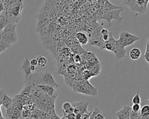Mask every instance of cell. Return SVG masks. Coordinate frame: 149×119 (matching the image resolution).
Wrapping results in <instances>:
<instances>
[{
  "label": "cell",
  "mask_w": 149,
  "mask_h": 119,
  "mask_svg": "<svg viewBox=\"0 0 149 119\" xmlns=\"http://www.w3.org/2000/svg\"><path fill=\"white\" fill-rule=\"evenodd\" d=\"M63 112L66 114H70L73 113L74 108L72 106V104L69 102H65L62 104Z\"/></svg>",
  "instance_id": "5bb4252c"
},
{
  "label": "cell",
  "mask_w": 149,
  "mask_h": 119,
  "mask_svg": "<svg viewBox=\"0 0 149 119\" xmlns=\"http://www.w3.org/2000/svg\"><path fill=\"white\" fill-rule=\"evenodd\" d=\"M141 51L137 48H134L132 49L129 52V56L130 59L133 60L139 59L141 56Z\"/></svg>",
  "instance_id": "4fadbf2b"
},
{
  "label": "cell",
  "mask_w": 149,
  "mask_h": 119,
  "mask_svg": "<svg viewBox=\"0 0 149 119\" xmlns=\"http://www.w3.org/2000/svg\"><path fill=\"white\" fill-rule=\"evenodd\" d=\"M24 5L22 0H18L8 6L5 10V14L9 23L16 24L19 21Z\"/></svg>",
  "instance_id": "6da1fadb"
},
{
  "label": "cell",
  "mask_w": 149,
  "mask_h": 119,
  "mask_svg": "<svg viewBox=\"0 0 149 119\" xmlns=\"http://www.w3.org/2000/svg\"><path fill=\"white\" fill-rule=\"evenodd\" d=\"M21 70L23 71V72L24 73V80H27L29 76L31 74V71L30 70V61L29 60V59H27V57H24V61L20 67Z\"/></svg>",
  "instance_id": "ba28073f"
},
{
  "label": "cell",
  "mask_w": 149,
  "mask_h": 119,
  "mask_svg": "<svg viewBox=\"0 0 149 119\" xmlns=\"http://www.w3.org/2000/svg\"><path fill=\"white\" fill-rule=\"evenodd\" d=\"M88 43H89L90 45L98 46L101 49H105V42L103 40L101 36H99V37L92 38H89Z\"/></svg>",
  "instance_id": "9c48e42d"
},
{
  "label": "cell",
  "mask_w": 149,
  "mask_h": 119,
  "mask_svg": "<svg viewBox=\"0 0 149 119\" xmlns=\"http://www.w3.org/2000/svg\"><path fill=\"white\" fill-rule=\"evenodd\" d=\"M1 101L2 102V103L5 106V107L8 109V108L9 107L11 103H12V100L11 98H10L6 93L3 95V96H2Z\"/></svg>",
  "instance_id": "9a60e30c"
},
{
  "label": "cell",
  "mask_w": 149,
  "mask_h": 119,
  "mask_svg": "<svg viewBox=\"0 0 149 119\" xmlns=\"http://www.w3.org/2000/svg\"><path fill=\"white\" fill-rule=\"evenodd\" d=\"M123 10V8L113 10L109 12H104L102 10V13L101 14L100 19H105L108 23V26H110L111 24V20L112 19L116 20L119 23H121L122 20L123 19V17L120 16V12Z\"/></svg>",
  "instance_id": "277c9868"
},
{
  "label": "cell",
  "mask_w": 149,
  "mask_h": 119,
  "mask_svg": "<svg viewBox=\"0 0 149 119\" xmlns=\"http://www.w3.org/2000/svg\"><path fill=\"white\" fill-rule=\"evenodd\" d=\"M132 101L133 104H140V103L141 98H140L139 91H137L136 92V93L135 94V95L132 98Z\"/></svg>",
  "instance_id": "ac0fdd59"
},
{
  "label": "cell",
  "mask_w": 149,
  "mask_h": 119,
  "mask_svg": "<svg viewBox=\"0 0 149 119\" xmlns=\"http://www.w3.org/2000/svg\"><path fill=\"white\" fill-rule=\"evenodd\" d=\"M30 63L31 66H36L38 65V62L36 59H33L30 61Z\"/></svg>",
  "instance_id": "ffe728a7"
},
{
  "label": "cell",
  "mask_w": 149,
  "mask_h": 119,
  "mask_svg": "<svg viewBox=\"0 0 149 119\" xmlns=\"http://www.w3.org/2000/svg\"><path fill=\"white\" fill-rule=\"evenodd\" d=\"M109 39L105 42V49L113 52L118 59H122L126 56V50L125 48H122L118 42V41L115 39L113 37L112 33L111 32L109 33Z\"/></svg>",
  "instance_id": "3957f363"
},
{
  "label": "cell",
  "mask_w": 149,
  "mask_h": 119,
  "mask_svg": "<svg viewBox=\"0 0 149 119\" xmlns=\"http://www.w3.org/2000/svg\"><path fill=\"white\" fill-rule=\"evenodd\" d=\"M109 31L106 29V28H102L101 30V32H100V34H101V35H107V34H109Z\"/></svg>",
  "instance_id": "44dd1931"
},
{
  "label": "cell",
  "mask_w": 149,
  "mask_h": 119,
  "mask_svg": "<svg viewBox=\"0 0 149 119\" xmlns=\"http://www.w3.org/2000/svg\"><path fill=\"white\" fill-rule=\"evenodd\" d=\"M40 90L43 92L45 94L52 98H56L58 96L55 88L52 86L47 85H38L36 86Z\"/></svg>",
  "instance_id": "52a82bcc"
},
{
  "label": "cell",
  "mask_w": 149,
  "mask_h": 119,
  "mask_svg": "<svg viewBox=\"0 0 149 119\" xmlns=\"http://www.w3.org/2000/svg\"><path fill=\"white\" fill-rule=\"evenodd\" d=\"M122 8V6L113 5L111 3H110L108 0H107L102 7V10L104 12H109V11L113 10L120 9Z\"/></svg>",
  "instance_id": "8fae6325"
},
{
  "label": "cell",
  "mask_w": 149,
  "mask_h": 119,
  "mask_svg": "<svg viewBox=\"0 0 149 119\" xmlns=\"http://www.w3.org/2000/svg\"><path fill=\"white\" fill-rule=\"evenodd\" d=\"M140 104H133L131 107L132 111L134 113H139L140 110Z\"/></svg>",
  "instance_id": "d6986e66"
},
{
  "label": "cell",
  "mask_w": 149,
  "mask_h": 119,
  "mask_svg": "<svg viewBox=\"0 0 149 119\" xmlns=\"http://www.w3.org/2000/svg\"><path fill=\"white\" fill-rule=\"evenodd\" d=\"M1 15H0V18H1Z\"/></svg>",
  "instance_id": "4316f807"
},
{
  "label": "cell",
  "mask_w": 149,
  "mask_h": 119,
  "mask_svg": "<svg viewBox=\"0 0 149 119\" xmlns=\"http://www.w3.org/2000/svg\"><path fill=\"white\" fill-rule=\"evenodd\" d=\"M38 62V65L41 67H45L48 63V59L42 56H38L36 58Z\"/></svg>",
  "instance_id": "2e32d148"
},
{
  "label": "cell",
  "mask_w": 149,
  "mask_h": 119,
  "mask_svg": "<svg viewBox=\"0 0 149 119\" xmlns=\"http://www.w3.org/2000/svg\"><path fill=\"white\" fill-rule=\"evenodd\" d=\"M5 45H3V44L2 42V41L0 40V53L1 51H3L4 49H5Z\"/></svg>",
  "instance_id": "cb8c5ba5"
},
{
  "label": "cell",
  "mask_w": 149,
  "mask_h": 119,
  "mask_svg": "<svg viewBox=\"0 0 149 119\" xmlns=\"http://www.w3.org/2000/svg\"><path fill=\"white\" fill-rule=\"evenodd\" d=\"M102 38L103 39V40L105 41V42H107L108 39H109V34H107V35H101Z\"/></svg>",
  "instance_id": "603a6c76"
},
{
  "label": "cell",
  "mask_w": 149,
  "mask_h": 119,
  "mask_svg": "<svg viewBox=\"0 0 149 119\" xmlns=\"http://www.w3.org/2000/svg\"><path fill=\"white\" fill-rule=\"evenodd\" d=\"M5 8L3 5V3H2V2H0V13H1V15L2 13H3L5 12Z\"/></svg>",
  "instance_id": "7402d4cb"
},
{
  "label": "cell",
  "mask_w": 149,
  "mask_h": 119,
  "mask_svg": "<svg viewBox=\"0 0 149 119\" xmlns=\"http://www.w3.org/2000/svg\"><path fill=\"white\" fill-rule=\"evenodd\" d=\"M72 104L74 108L73 113L76 115L79 114L83 116L85 113H88L87 107L88 105V103H86L83 100H81L79 102L73 103Z\"/></svg>",
  "instance_id": "8992f818"
},
{
  "label": "cell",
  "mask_w": 149,
  "mask_h": 119,
  "mask_svg": "<svg viewBox=\"0 0 149 119\" xmlns=\"http://www.w3.org/2000/svg\"><path fill=\"white\" fill-rule=\"evenodd\" d=\"M90 119H105V116L98 108H95L91 111Z\"/></svg>",
  "instance_id": "7c38bea8"
},
{
  "label": "cell",
  "mask_w": 149,
  "mask_h": 119,
  "mask_svg": "<svg viewBox=\"0 0 149 119\" xmlns=\"http://www.w3.org/2000/svg\"><path fill=\"white\" fill-rule=\"evenodd\" d=\"M139 39V37L128 32H120L119 38L117 40L118 43L124 48L126 46L132 45L134 42Z\"/></svg>",
  "instance_id": "5b68a950"
},
{
  "label": "cell",
  "mask_w": 149,
  "mask_h": 119,
  "mask_svg": "<svg viewBox=\"0 0 149 119\" xmlns=\"http://www.w3.org/2000/svg\"><path fill=\"white\" fill-rule=\"evenodd\" d=\"M147 102L149 103V98H148V100H147Z\"/></svg>",
  "instance_id": "484cf974"
},
{
  "label": "cell",
  "mask_w": 149,
  "mask_h": 119,
  "mask_svg": "<svg viewBox=\"0 0 149 119\" xmlns=\"http://www.w3.org/2000/svg\"><path fill=\"white\" fill-rule=\"evenodd\" d=\"M140 115L143 117H148L149 116V105H144L140 110Z\"/></svg>",
  "instance_id": "e0dca14e"
},
{
  "label": "cell",
  "mask_w": 149,
  "mask_h": 119,
  "mask_svg": "<svg viewBox=\"0 0 149 119\" xmlns=\"http://www.w3.org/2000/svg\"><path fill=\"white\" fill-rule=\"evenodd\" d=\"M76 38L78 42L81 45H86L88 42V37L87 35L82 32H78L76 34Z\"/></svg>",
  "instance_id": "30bf717a"
},
{
  "label": "cell",
  "mask_w": 149,
  "mask_h": 119,
  "mask_svg": "<svg viewBox=\"0 0 149 119\" xmlns=\"http://www.w3.org/2000/svg\"><path fill=\"white\" fill-rule=\"evenodd\" d=\"M16 26V24L8 23L5 26L1 33L0 40L6 48H9L12 44L16 42L17 40Z\"/></svg>",
  "instance_id": "7a4b0ae2"
},
{
  "label": "cell",
  "mask_w": 149,
  "mask_h": 119,
  "mask_svg": "<svg viewBox=\"0 0 149 119\" xmlns=\"http://www.w3.org/2000/svg\"><path fill=\"white\" fill-rule=\"evenodd\" d=\"M30 70L31 71H35L36 70V66H31L30 65Z\"/></svg>",
  "instance_id": "d4e9b609"
}]
</instances>
